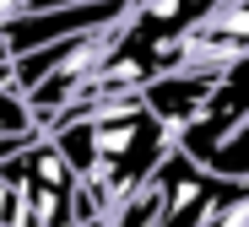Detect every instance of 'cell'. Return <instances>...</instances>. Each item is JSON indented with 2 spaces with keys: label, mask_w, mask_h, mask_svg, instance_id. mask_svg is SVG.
Masks as SVG:
<instances>
[{
  "label": "cell",
  "mask_w": 249,
  "mask_h": 227,
  "mask_svg": "<svg viewBox=\"0 0 249 227\" xmlns=\"http://www.w3.org/2000/svg\"><path fill=\"white\" fill-rule=\"evenodd\" d=\"M200 168L217 173V178H228V184H244V178H249V119L228 135L222 146H212V157H206Z\"/></svg>",
  "instance_id": "obj_3"
},
{
  "label": "cell",
  "mask_w": 249,
  "mask_h": 227,
  "mask_svg": "<svg viewBox=\"0 0 249 227\" xmlns=\"http://www.w3.org/2000/svg\"><path fill=\"white\" fill-rule=\"evenodd\" d=\"M0 135H38L27 98L11 92V60H0Z\"/></svg>",
  "instance_id": "obj_4"
},
{
  "label": "cell",
  "mask_w": 249,
  "mask_h": 227,
  "mask_svg": "<svg viewBox=\"0 0 249 227\" xmlns=\"http://www.w3.org/2000/svg\"><path fill=\"white\" fill-rule=\"evenodd\" d=\"M217 81H222V65H206V70H168V76H157V81L141 87V103L168 124V135L179 141V135L206 114Z\"/></svg>",
  "instance_id": "obj_2"
},
{
  "label": "cell",
  "mask_w": 249,
  "mask_h": 227,
  "mask_svg": "<svg viewBox=\"0 0 249 227\" xmlns=\"http://www.w3.org/2000/svg\"><path fill=\"white\" fill-rule=\"evenodd\" d=\"M152 184H157V200H162L157 227H206L228 200L249 195V178H244V184H228V178L206 173L195 157H184L179 146L152 168Z\"/></svg>",
  "instance_id": "obj_1"
},
{
  "label": "cell",
  "mask_w": 249,
  "mask_h": 227,
  "mask_svg": "<svg viewBox=\"0 0 249 227\" xmlns=\"http://www.w3.org/2000/svg\"><path fill=\"white\" fill-rule=\"evenodd\" d=\"M0 60H6V43H0Z\"/></svg>",
  "instance_id": "obj_5"
}]
</instances>
